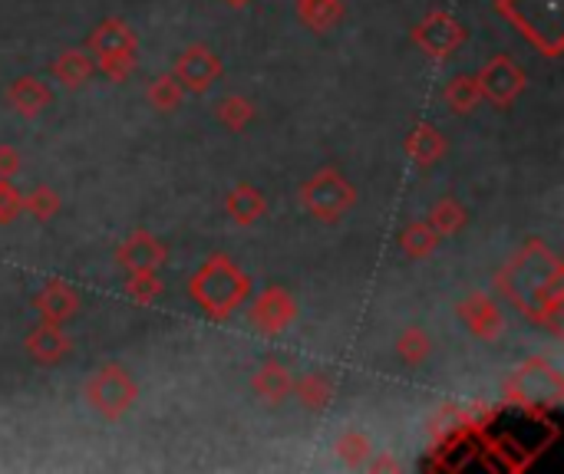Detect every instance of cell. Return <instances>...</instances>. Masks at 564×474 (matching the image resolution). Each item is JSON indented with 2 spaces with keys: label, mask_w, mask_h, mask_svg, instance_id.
<instances>
[{
  "label": "cell",
  "mask_w": 564,
  "mask_h": 474,
  "mask_svg": "<svg viewBox=\"0 0 564 474\" xmlns=\"http://www.w3.org/2000/svg\"><path fill=\"white\" fill-rule=\"evenodd\" d=\"M479 92L499 110H509L522 92H525V69L512 60V56H492L482 69H479Z\"/></svg>",
  "instance_id": "cell-8"
},
{
  "label": "cell",
  "mask_w": 564,
  "mask_h": 474,
  "mask_svg": "<svg viewBox=\"0 0 564 474\" xmlns=\"http://www.w3.org/2000/svg\"><path fill=\"white\" fill-rule=\"evenodd\" d=\"M397 353H400V359L403 362H410V366H419L429 353H433V340H429V333L426 330H419V326H410L400 340H397Z\"/></svg>",
  "instance_id": "cell-28"
},
{
  "label": "cell",
  "mask_w": 564,
  "mask_h": 474,
  "mask_svg": "<svg viewBox=\"0 0 564 474\" xmlns=\"http://www.w3.org/2000/svg\"><path fill=\"white\" fill-rule=\"evenodd\" d=\"M465 221H468V212H465V205L455 202V198H439V202L433 205V212H429V225H433V231H436L439 238L459 234V231L465 228Z\"/></svg>",
  "instance_id": "cell-24"
},
{
  "label": "cell",
  "mask_w": 564,
  "mask_h": 474,
  "mask_svg": "<svg viewBox=\"0 0 564 474\" xmlns=\"http://www.w3.org/2000/svg\"><path fill=\"white\" fill-rule=\"evenodd\" d=\"M66 349H70V340H66V333H63L60 323L40 320V323L27 333V353H30L37 362H43V366L60 362V359L66 356Z\"/></svg>",
  "instance_id": "cell-17"
},
{
  "label": "cell",
  "mask_w": 564,
  "mask_h": 474,
  "mask_svg": "<svg viewBox=\"0 0 564 474\" xmlns=\"http://www.w3.org/2000/svg\"><path fill=\"white\" fill-rule=\"evenodd\" d=\"M403 149H406V155H410L419 168H429V165L442 162V155H446L449 145H446V136H442L436 126L419 123V126H413V132L406 136Z\"/></svg>",
  "instance_id": "cell-18"
},
{
  "label": "cell",
  "mask_w": 564,
  "mask_h": 474,
  "mask_svg": "<svg viewBox=\"0 0 564 474\" xmlns=\"http://www.w3.org/2000/svg\"><path fill=\"white\" fill-rule=\"evenodd\" d=\"M168 251L159 238H152L149 231H136L133 238L123 241V247L116 251V260L120 267H126L129 273H139V270H159L165 264Z\"/></svg>",
  "instance_id": "cell-13"
},
{
  "label": "cell",
  "mask_w": 564,
  "mask_h": 474,
  "mask_svg": "<svg viewBox=\"0 0 564 474\" xmlns=\"http://www.w3.org/2000/svg\"><path fill=\"white\" fill-rule=\"evenodd\" d=\"M185 100V89L175 76H159L149 82V103L155 113H175Z\"/></svg>",
  "instance_id": "cell-25"
},
{
  "label": "cell",
  "mask_w": 564,
  "mask_h": 474,
  "mask_svg": "<svg viewBox=\"0 0 564 474\" xmlns=\"http://www.w3.org/2000/svg\"><path fill=\"white\" fill-rule=\"evenodd\" d=\"M225 208L235 218V225L248 228V225H254L264 215V198H261V192H258L254 184H235L228 202H225Z\"/></svg>",
  "instance_id": "cell-21"
},
{
  "label": "cell",
  "mask_w": 564,
  "mask_h": 474,
  "mask_svg": "<svg viewBox=\"0 0 564 474\" xmlns=\"http://www.w3.org/2000/svg\"><path fill=\"white\" fill-rule=\"evenodd\" d=\"M89 53L100 60V69L110 79H126L136 69V37L126 21L110 17L89 37Z\"/></svg>",
  "instance_id": "cell-6"
},
{
  "label": "cell",
  "mask_w": 564,
  "mask_h": 474,
  "mask_svg": "<svg viewBox=\"0 0 564 474\" xmlns=\"http://www.w3.org/2000/svg\"><path fill=\"white\" fill-rule=\"evenodd\" d=\"M499 11L544 56L561 53V0H499Z\"/></svg>",
  "instance_id": "cell-3"
},
{
  "label": "cell",
  "mask_w": 564,
  "mask_h": 474,
  "mask_svg": "<svg viewBox=\"0 0 564 474\" xmlns=\"http://www.w3.org/2000/svg\"><path fill=\"white\" fill-rule=\"evenodd\" d=\"M8 103L21 113V116H40L43 110H50L53 103V92L43 79L37 76H21L11 82L8 89Z\"/></svg>",
  "instance_id": "cell-16"
},
{
  "label": "cell",
  "mask_w": 564,
  "mask_h": 474,
  "mask_svg": "<svg viewBox=\"0 0 564 474\" xmlns=\"http://www.w3.org/2000/svg\"><path fill=\"white\" fill-rule=\"evenodd\" d=\"M21 171V152L14 145H0V178H14Z\"/></svg>",
  "instance_id": "cell-33"
},
{
  "label": "cell",
  "mask_w": 564,
  "mask_h": 474,
  "mask_svg": "<svg viewBox=\"0 0 564 474\" xmlns=\"http://www.w3.org/2000/svg\"><path fill=\"white\" fill-rule=\"evenodd\" d=\"M499 287L505 291L509 300H515V307L525 317H531L535 323L557 326L564 300V267L541 241L531 238L512 257V264L499 277Z\"/></svg>",
  "instance_id": "cell-1"
},
{
  "label": "cell",
  "mask_w": 564,
  "mask_h": 474,
  "mask_svg": "<svg viewBox=\"0 0 564 474\" xmlns=\"http://www.w3.org/2000/svg\"><path fill=\"white\" fill-rule=\"evenodd\" d=\"M301 202L317 221H337L356 205V188L337 168H321L314 178L304 181Z\"/></svg>",
  "instance_id": "cell-5"
},
{
  "label": "cell",
  "mask_w": 564,
  "mask_h": 474,
  "mask_svg": "<svg viewBox=\"0 0 564 474\" xmlns=\"http://www.w3.org/2000/svg\"><path fill=\"white\" fill-rule=\"evenodd\" d=\"M136 396H139V389H136V383H133V375H129L123 366H113V362L92 372V379L86 383V399H89V406L97 409L103 419H110V422L123 419V415L133 409Z\"/></svg>",
  "instance_id": "cell-7"
},
{
  "label": "cell",
  "mask_w": 564,
  "mask_h": 474,
  "mask_svg": "<svg viewBox=\"0 0 564 474\" xmlns=\"http://www.w3.org/2000/svg\"><path fill=\"white\" fill-rule=\"evenodd\" d=\"M185 92H209L218 79H222V60L215 56L212 47L205 43H196L188 47L178 63H175V73H172Z\"/></svg>",
  "instance_id": "cell-9"
},
{
  "label": "cell",
  "mask_w": 564,
  "mask_h": 474,
  "mask_svg": "<svg viewBox=\"0 0 564 474\" xmlns=\"http://www.w3.org/2000/svg\"><path fill=\"white\" fill-rule=\"evenodd\" d=\"M254 393L261 402L267 406H280L288 396H291V386H294V379H291V369L285 362H277V359H267L258 372H254Z\"/></svg>",
  "instance_id": "cell-15"
},
{
  "label": "cell",
  "mask_w": 564,
  "mask_h": 474,
  "mask_svg": "<svg viewBox=\"0 0 564 474\" xmlns=\"http://www.w3.org/2000/svg\"><path fill=\"white\" fill-rule=\"evenodd\" d=\"M126 294H129V300L133 304H152V300H159V294H162V280H159V273L155 270H139V273H129V280H126Z\"/></svg>",
  "instance_id": "cell-29"
},
{
  "label": "cell",
  "mask_w": 564,
  "mask_h": 474,
  "mask_svg": "<svg viewBox=\"0 0 564 474\" xmlns=\"http://www.w3.org/2000/svg\"><path fill=\"white\" fill-rule=\"evenodd\" d=\"M369 467H373V471H397L400 464H397V461H390V458H380V461H373Z\"/></svg>",
  "instance_id": "cell-34"
},
{
  "label": "cell",
  "mask_w": 564,
  "mask_h": 474,
  "mask_svg": "<svg viewBox=\"0 0 564 474\" xmlns=\"http://www.w3.org/2000/svg\"><path fill=\"white\" fill-rule=\"evenodd\" d=\"M505 393L522 409H554L564 402V375L544 359H528L512 372Z\"/></svg>",
  "instance_id": "cell-4"
},
{
  "label": "cell",
  "mask_w": 564,
  "mask_h": 474,
  "mask_svg": "<svg viewBox=\"0 0 564 474\" xmlns=\"http://www.w3.org/2000/svg\"><path fill=\"white\" fill-rule=\"evenodd\" d=\"M413 40H416L429 56L446 60V56H452V53L465 43V27H462L455 17H449V14L439 11V14H429L426 21L416 24Z\"/></svg>",
  "instance_id": "cell-11"
},
{
  "label": "cell",
  "mask_w": 564,
  "mask_h": 474,
  "mask_svg": "<svg viewBox=\"0 0 564 474\" xmlns=\"http://www.w3.org/2000/svg\"><path fill=\"white\" fill-rule=\"evenodd\" d=\"M24 212L37 221H50L60 212V198L50 184H37L30 195H24Z\"/></svg>",
  "instance_id": "cell-30"
},
{
  "label": "cell",
  "mask_w": 564,
  "mask_h": 474,
  "mask_svg": "<svg viewBox=\"0 0 564 474\" xmlns=\"http://www.w3.org/2000/svg\"><path fill=\"white\" fill-rule=\"evenodd\" d=\"M215 116H218V123L222 126H228V129H235V132H241L251 119H254V103L251 100H245V97H225L218 106H215Z\"/></svg>",
  "instance_id": "cell-27"
},
{
  "label": "cell",
  "mask_w": 564,
  "mask_h": 474,
  "mask_svg": "<svg viewBox=\"0 0 564 474\" xmlns=\"http://www.w3.org/2000/svg\"><path fill=\"white\" fill-rule=\"evenodd\" d=\"M442 100L452 113H473L482 100V92H479V79L476 76H468V73H459L446 82L442 89Z\"/></svg>",
  "instance_id": "cell-20"
},
{
  "label": "cell",
  "mask_w": 564,
  "mask_h": 474,
  "mask_svg": "<svg viewBox=\"0 0 564 474\" xmlns=\"http://www.w3.org/2000/svg\"><path fill=\"white\" fill-rule=\"evenodd\" d=\"M24 212V195L14 188V178H0V225L14 221Z\"/></svg>",
  "instance_id": "cell-32"
},
{
  "label": "cell",
  "mask_w": 564,
  "mask_h": 474,
  "mask_svg": "<svg viewBox=\"0 0 564 474\" xmlns=\"http://www.w3.org/2000/svg\"><path fill=\"white\" fill-rule=\"evenodd\" d=\"M34 307H37V313L47 320V323H66L76 310H79V297H76V291L70 287V283H63V280H47L43 283V291L34 297Z\"/></svg>",
  "instance_id": "cell-14"
},
{
  "label": "cell",
  "mask_w": 564,
  "mask_h": 474,
  "mask_svg": "<svg viewBox=\"0 0 564 474\" xmlns=\"http://www.w3.org/2000/svg\"><path fill=\"white\" fill-rule=\"evenodd\" d=\"M298 317V307L291 300V294L285 287H267L264 294H258L248 320L254 330H261L264 336H280Z\"/></svg>",
  "instance_id": "cell-10"
},
{
  "label": "cell",
  "mask_w": 564,
  "mask_h": 474,
  "mask_svg": "<svg viewBox=\"0 0 564 474\" xmlns=\"http://www.w3.org/2000/svg\"><path fill=\"white\" fill-rule=\"evenodd\" d=\"M92 69H97V63H92V56L86 50H63L50 66L53 79L63 82L66 89H79L92 76Z\"/></svg>",
  "instance_id": "cell-19"
},
{
  "label": "cell",
  "mask_w": 564,
  "mask_h": 474,
  "mask_svg": "<svg viewBox=\"0 0 564 474\" xmlns=\"http://www.w3.org/2000/svg\"><path fill=\"white\" fill-rule=\"evenodd\" d=\"M459 320L465 323V330L473 333L476 340H499L502 330H505V317L499 310V304L486 294H473V297H465L459 304Z\"/></svg>",
  "instance_id": "cell-12"
},
{
  "label": "cell",
  "mask_w": 564,
  "mask_h": 474,
  "mask_svg": "<svg viewBox=\"0 0 564 474\" xmlns=\"http://www.w3.org/2000/svg\"><path fill=\"white\" fill-rule=\"evenodd\" d=\"M228 8H245V4H251V0H225Z\"/></svg>",
  "instance_id": "cell-35"
},
{
  "label": "cell",
  "mask_w": 564,
  "mask_h": 474,
  "mask_svg": "<svg viewBox=\"0 0 564 474\" xmlns=\"http://www.w3.org/2000/svg\"><path fill=\"white\" fill-rule=\"evenodd\" d=\"M188 294H192V300L215 320H225L228 313H235L248 294H251V280L241 273V267L225 257V254H215L209 257L199 273L188 280Z\"/></svg>",
  "instance_id": "cell-2"
},
{
  "label": "cell",
  "mask_w": 564,
  "mask_h": 474,
  "mask_svg": "<svg viewBox=\"0 0 564 474\" xmlns=\"http://www.w3.org/2000/svg\"><path fill=\"white\" fill-rule=\"evenodd\" d=\"M400 247H403V254H410V257H429V254L439 247V234L433 231L429 221H419V225H410V228L400 234Z\"/></svg>",
  "instance_id": "cell-26"
},
{
  "label": "cell",
  "mask_w": 564,
  "mask_h": 474,
  "mask_svg": "<svg viewBox=\"0 0 564 474\" xmlns=\"http://www.w3.org/2000/svg\"><path fill=\"white\" fill-rule=\"evenodd\" d=\"M337 451H340V458L343 461H350V464H363L366 458H369V438L363 435V432H343L340 435V441H337Z\"/></svg>",
  "instance_id": "cell-31"
},
{
  "label": "cell",
  "mask_w": 564,
  "mask_h": 474,
  "mask_svg": "<svg viewBox=\"0 0 564 474\" xmlns=\"http://www.w3.org/2000/svg\"><path fill=\"white\" fill-rule=\"evenodd\" d=\"M291 393L298 396V402H301L304 409L321 412V409H327L330 399H334V383H330V379H327L324 372H308V375H301V383L291 386Z\"/></svg>",
  "instance_id": "cell-23"
},
{
  "label": "cell",
  "mask_w": 564,
  "mask_h": 474,
  "mask_svg": "<svg viewBox=\"0 0 564 474\" xmlns=\"http://www.w3.org/2000/svg\"><path fill=\"white\" fill-rule=\"evenodd\" d=\"M298 17L314 34H327V30H334L340 24L343 4H340V0H298Z\"/></svg>",
  "instance_id": "cell-22"
}]
</instances>
